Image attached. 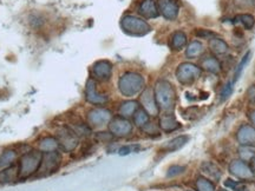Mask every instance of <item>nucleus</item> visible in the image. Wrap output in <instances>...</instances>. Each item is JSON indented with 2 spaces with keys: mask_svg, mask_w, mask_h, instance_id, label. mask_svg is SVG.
I'll return each instance as SVG.
<instances>
[{
  "mask_svg": "<svg viewBox=\"0 0 255 191\" xmlns=\"http://www.w3.org/2000/svg\"><path fill=\"white\" fill-rule=\"evenodd\" d=\"M155 99L158 109L163 111H172L176 103V93L172 84L167 80H158L155 86Z\"/></svg>",
  "mask_w": 255,
  "mask_h": 191,
  "instance_id": "f257e3e1",
  "label": "nucleus"
},
{
  "mask_svg": "<svg viewBox=\"0 0 255 191\" xmlns=\"http://www.w3.org/2000/svg\"><path fill=\"white\" fill-rule=\"evenodd\" d=\"M118 87L123 96L132 97L143 90L144 78L137 72H126L118 80Z\"/></svg>",
  "mask_w": 255,
  "mask_h": 191,
  "instance_id": "f03ea898",
  "label": "nucleus"
},
{
  "mask_svg": "<svg viewBox=\"0 0 255 191\" xmlns=\"http://www.w3.org/2000/svg\"><path fill=\"white\" fill-rule=\"evenodd\" d=\"M43 155L39 151H30L20 158L18 165V177L19 180H26L35 175L40 167Z\"/></svg>",
  "mask_w": 255,
  "mask_h": 191,
  "instance_id": "7ed1b4c3",
  "label": "nucleus"
},
{
  "mask_svg": "<svg viewBox=\"0 0 255 191\" xmlns=\"http://www.w3.org/2000/svg\"><path fill=\"white\" fill-rule=\"evenodd\" d=\"M121 27L130 36H145L151 31L150 25L142 18L136 15H124L121 20Z\"/></svg>",
  "mask_w": 255,
  "mask_h": 191,
  "instance_id": "20e7f679",
  "label": "nucleus"
},
{
  "mask_svg": "<svg viewBox=\"0 0 255 191\" xmlns=\"http://www.w3.org/2000/svg\"><path fill=\"white\" fill-rule=\"evenodd\" d=\"M201 76V68L191 63H182L176 70V78L182 85H191Z\"/></svg>",
  "mask_w": 255,
  "mask_h": 191,
  "instance_id": "39448f33",
  "label": "nucleus"
},
{
  "mask_svg": "<svg viewBox=\"0 0 255 191\" xmlns=\"http://www.w3.org/2000/svg\"><path fill=\"white\" fill-rule=\"evenodd\" d=\"M62 157L57 151L52 152H45V155H43L42 163H40V167L38 169V174L37 177H46L50 175L55 174L61 167Z\"/></svg>",
  "mask_w": 255,
  "mask_h": 191,
  "instance_id": "423d86ee",
  "label": "nucleus"
},
{
  "mask_svg": "<svg viewBox=\"0 0 255 191\" xmlns=\"http://www.w3.org/2000/svg\"><path fill=\"white\" fill-rule=\"evenodd\" d=\"M229 172L235 176L238 180L241 181H254L255 180V171L252 169L251 165L244 161H233L229 164Z\"/></svg>",
  "mask_w": 255,
  "mask_h": 191,
  "instance_id": "0eeeda50",
  "label": "nucleus"
},
{
  "mask_svg": "<svg viewBox=\"0 0 255 191\" xmlns=\"http://www.w3.org/2000/svg\"><path fill=\"white\" fill-rule=\"evenodd\" d=\"M57 139L59 146H62L66 152L72 151L78 145V136L70 127H62L61 130H58Z\"/></svg>",
  "mask_w": 255,
  "mask_h": 191,
  "instance_id": "6e6552de",
  "label": "nucleus"
},
{
  "mask_svg": "<svg viewBox=\"0 0 255 191\" xmlns=\"http://www.w3.org/2000/svg\"><path fill=\"white\" fill-rule=\"evenodd\" d=\"M109 130L113 136L127 137L128 134L131 133L132 125L129 121L121 116V117H115L109 122Z\"/></svg>",
  "mask_w": 255,
  "mask_h": 191,
  "instance_id": "1a4fd4ad",
  "label": "nucleus"
},
{
  "mask_svg": "<svg viewBox=\"0 0 255 191\" xmlns=\"http://www.w3.org/2000/svg\"><path fill=\"white\" fill-rule=\"evenodd\" d=\"M158 12L167 20H175L179 15L180 5L177 0H157Z\"/></svg>",
  "mask_w": 255,
  "mask_h": 191,
  "instance_id": "9d476101",
  "label": "nucleus"
},
{
  "mask_svg": "<svg viewBox=\"0 0 255 191\" xmlns=\"http://www.w3.org/2000/svg\"><path fill=\"white\" fill-rule=\"evenodd\" d=\"M85 97L86 101L93 105H103L108 102V97L102 95L97 91V84H96V80L92 79V78L86 83Z\"/></svg>",
  "mask_w": 255,
  "mask_h": 191,
  "instance_id": "9b49d317",
  "label": "nucleus"
},
{
  "mask_svg": "<svg viewBox=\"0 0 255 191\" xmlns=\"http://www.w3.org/2000/svg\"><path fill=\"white\" fill-rule=\"evenodd\" d=\"M113 74V65L108 61H99L95 63L92 66V77L93 79L105 81L110 79Z\"/></svg>",
  "mask_w": 255,
  "mask_h": 191,
  "instance_id": "f8f14e48",
  "label": "nucleus"
},
{
  "mask_svg": "<svg viewBox=\"0 0 255 191\" xmlns=\"http://www.w3.org/2000/svg\"><path fill=\"white\" fill-rule=\"evenodd\" d=\"M141 104L143 106V109L147 111V114L149 116H157L158 115L160 109H158L156 99H155L154 91H152L151 89H145L144 91H143L142 95H141Z\"/></svg>",
  "mask_w": 255,
  "mask_h": 191,
  "instance_id": "ddd939ff",
  "label": "nucleus"
},
{
  "mask_svg": "<svg viewBox=\"0 0 255 191\" xmlns=\"http://www.w3.org/2000/svg\"><path fill=\"white\" fill-rule=\"evenodd\" d=\"M88 121L91 127H102L111 121V112L105 109H93L89 112Z\"/></svg>",
  "mask_w": 255,
  "mask_h": 191,
  "instance_id": "4468645a",
  "label": "nucleus"
},
{
  "mask_svg": "<svg viewBox=\"0 0 255 191\" xmlns=\"http://www.w3.org/2000/svg\"><path fill=\"white\" fill-rule=\"evenodd\" d=\"M236 139L241 146H251L255 143V127L252 125L244 124L236 133Z\"/></svg>",
  "mask_w": 255,
  "mask_h": 191,
  "instance_id": "2eb2a0df",
  "label": "nucleus"
},
{
  "mask_svg": "<svg viewBox=\"0 0 255 191\" xmlns=\"http://www.w3.org/2000/svg\"><path fill=\"white\" fill-rule=\"evenodd\" d=\"M138 13L145 19H154L157 18L160 12H158L157 1L155 0H142L138 6Z\"/></svg>",
  "mask_w": 255,
  "mask_h": 191,
  "instance_id": "dca6fc26",
  "label": "nucleus"
},
{
  "mask_svg": "<svg viewBox=\"0 0 255 191\" xmlns=\"http://www.w3.org/2000/svg\"><path fill=\"white\" fill-rule=\"evenodd\" d=\"M181 127V124L177 122L175 116L173 114H167L163 115L160 120V127L162 129L164 132H172V131H175Z\"/></svg>",
  "mask_w": 255,
  "mask_h": 191,
  "instance_id": "f3484780",
  "label": "nucleus"
},
{
  "mask_svg": "<svg viewBox=\"0 0 255 191\" xmlns=\"http://www.w3.org/2000/svg\"><path fill=\"white\" fill-rule=\"evenodd\" d=\"M201 171L204 176L208 177L210 181H219L221 178V170L217 168L214 163L211 162H204L201 165Z\"/></svg>",
  "mask_w": 255,
  "mask_h": 191,
  "instance_id": "a211bd4d",
  "label": "nucleus"
},
{
  "mask_svg": "<svg viewBox=\"0 0 255 191\" xmlns=\"http://www.w3.org/2000/svg\"><path fill=\"white\" fill-rule=\"evenodd\" d=\"M200 65H201L200 67L203 68V70H206L207 72H210V73L217 74V73H220V71H221L220 62L217 61L215 57H213V56L204 57L201 61Z\"/></svg>",
  "mask_w": 255,
  "mask_h": 191,
  "instance_id": "6ab92c4d",
  "label": "nucleus"
},
{
  "mask_svg": "<svg viewBox=\"0 0 255 191\" xmlns=\"http://www.w3.org/2000/svg\"><path fill=\"white\" fill-rule=\"evenodd\" d=\"M188 140H189L188 136H179V137H176V138L169 140V142H167L166 144H164V145L162 146V150H164L166 152L177 151V150L183 148V146L188 143Z\"/></svg>",
  "mask_w": 255,
  "mask_h": 191,
  "instance_id": "aec40b11",
  "label": "nucleus"
},
{
  "mask_svg": "<svg viewBox=\"0 0 255 191\" xmlns=\"http://www.w3.org/2000/svg\"><path fill=\"white\" fill-rule=\"evenodd\" d=\"M187 45V36L182 31H176L173 33V36L170 37V48L174 51H180V50L185 49Z\"/></svg>",
  "mask_w": 255,
  "mask_h": 191,
  "instance_id": "412c9836",
  "label": "nucleus"
},
{
  "mask_svg": "<svg viewBox=\"0 0 255 191\" xmlns=\"http://www.w3.org/2000/svg\"><path fill=\"white\" fill-rule=\"evenodd\" d=\"M204 52V48L202 45V43L198 40H194L188 45V48L186 50V57L189 59H196L201 57Z\"/></svg>",
  "mask_w": 255,
  "mask_h": 191,
  "instance_id": "4be33fe9",
  "label": "nucleus"
},
{
  "mask_svg": "<svg viewBox=\"0 0 255 191\" xmlns=\"http://www.w3.org/2000/svg\"><path fill=\"white\" fill-rule=\"evenodd\" d=\"M209 49L210 51L215 55H225V53L228 52V44H227L225 40L217 38V37H214L209 40Z\"/></svg>",
  "mask_w": 255,
  "mask_h": 191,
  "instance_id": "5701e85b",
  "label": "nucleus"
},
{
  "mask_svg": "<svg viewBox=\"0 0 255 191\" xmlns=\"http://www.w3.org/2000/svg\"><path fill=\"white\" fill-rule=\"evenodd\" d=\"M18 177V167L11 165V167L6 168L5 170L0 171V183H11L14 182Z\"/></svg>",
  "mask_w": 255,
  "mask_h": 191,
  "instance_id": "b1692460",
  "label": "nucleus"
},
{
  "mask_svg": "<svg viewBox=\"0 0 255 191\" xmlns=\"http://www.w3.org/2000/svg\"><path fill=\"white\" fill-rule=\"evenodd\" d=\"M138 110V103L135 101H129L123 103L120 108V114L122 117H131V116L135 115V112Z\"/></svg>",
  "mask_w": 255,
  "mask_h": 191,
  "instance_id": "393cba45",
  "label": "nucleus"
},
{
  "mask_svg": "<svg viewBox=\"0 0 255 191\" xmlns=\"http://www.w3.org/2000/svg\"><path fill=\"white\" fill-rule=\"evenodd\" d=\"M59 143L57 138L54 137H46L39 142V149L44 152H52L58 149Z\"/></svg>",
  "mask_w": 255,
  "mask_h": 191,
  "instance_id": "a878e982",
  "label": "nucleus"
},
{
  "mask_svg": "<svg viewBox=\"0 0 255 191\" xmlns=\"http://www.w3.org/2000/svg\"><path fill=\"white\" fill-rule=\"evenodd\" d=\"M133 122L138 127H145L149 123V115L147 114V111L144 109H138L133 115Z\"/></svg>",
  "mask_w": 255,
  "mask_h": 191,
  "instance_id": "bb28decb",
  "label": "nucleus"
},
{
  "mask_svg": "<svg viewBox=\"0 0 255 191\" xmlns=\"http://www.w3.org/2000/svg\"><path fill=\"white\" fill-rule=\"evenodd\" d=\"M197 191H215V187L211 183V181L204 177H198L196 181Z\"/></svg>",
  "mask_w": 255,
  "mask_h": 191,
  "instance_id": "cd10ccee",
  "label": "nucleus"
},
{
  "mask_svg": "<svg viewBox=\"0 0 255 191\" xmlns=\"http://www.w3.org/2000/svg\"><path fill=\"white\" fill-rule=\"evenodd\" d=\"M236 21H239V23L244 25L246 30L253 29V26L255 25L254 17L251 14H239L238 17H236Z\"/></svg>",
  "mask_w": 255,
  "mask_h": 191,
  "instance_id": "c85d7f7f",
  "label": "nucleus"
},
{
  "mask_svg": "<svg viewBox=\"0 0 255 191\" xmlns=\"http://www.w3.org/2000/svg\"><path fill=\"white\" fill-rule=\"evenodd\" d=\"M15 159V152L12 151V150H7L4 153L0 155V168H4V167H8V165L12 164Z\"/></svg>",
  "mask_w": 255,
  "mask_h": 191,
  "instance_id": "c756f323",
  "label": "nucleus"
},
{
  "mask_svg": "<svg viewBox=\"0 0 255 191\" xmlns=\"http://www.w3.org/2000/svg\"><path fill=\"white\" fill-rule=\"evenodd\" d=\"M239 155H240L241 161L244 162H252V159L255 157V150L251 146H241L239 149Z\"/></svg>",
  "mask_w": 255,
  "mask_h": 191,
  "instance_id": "7c9ffc66",
  "label": "nucleus"
},
{
  "mask_svg": "<svg viewBox=\"0 0 255 191\" xmlns=\"http://www.w3.org/2000/svg\"><path fill=\"white\" fill-rule=\"evenodd\" d=\"M225 186L228 187L229 189L234 190V191H248V188L246 184L242 183V182H236L233 180H226L225 181Z\"/></svg>",
  "mask_w": 255,
  "mask_h": 191,
  "instance_id": "2f4dec72",
  "label": "nucleus"
},
{
  "mask_svg": "<svg viewBox=\"0 0 255 191\" xmlns=\"http://www.w3.org/2000/svg\"><path fill=\"white\" fill-rule=\"evenodd\" d=\"M250 58H251V52L248 51V52L246 53V55L244 56V58H242V61L240 62V64H239L238 68H236V72H235V74H234V81H236V80L239 79V78H240V76H241L242 71H244L245 66H246V65H247V63L250 62Z\"/></svg>",
  "mask_w": 255,
  "mask_h": 191,
  "instance_id": "473e14b6",
  "label": "nucleus"
},
{
  "mask_svg": "<svg viewBox=\"0 0 255 191\" xmlns=\"http://www.w3.org/2000/svg\"><path fill=\"white\" fill-rule=\"evenodd\" d=\"M139 149H141L139 148V145H126V146H122V148L118 150V153H120L121 156H126L131 152L138 151Z\"/></svg>",
  "mask_w": 255,
  "mask_h": 191,
  "instance_id": "72a5a7b5",
  "label": "nucleus"
},
{
  "mask_svg": "<svg viewBox=\"0 0 255 191\" xmlns=\"http://www.w3.org/2000/svg\"><path fill=\"white\" fill-rule=\"evenodd\" d=\"M185 170H186L185 167H180V165H173V167L169 168V170H168L167 176L168 177L177 176V175H181Z\"/></svg>",
  "mask_w": 255,
  "mask_h": 191,
  "instance_id": "f704fd0d",
  "label": "nucleus"
},
{
  "mask_svg": "<svg viewBox=\"0 0 255 191\" xmlns=\"http://www.w3.org/2000/svg\"><path fill=\"white\" fill-rule=\"evenodd\" d=\"M232 92H233V84H232V83H228V84H227V85L225 86V89L222 90V92H221L220 101H221V102L226 101V99L228 98V97L232 95Z\"/></svg>",
  "mask_w": 255,
  "mask_h": 191,
  "instance_id": "c9c22d12",
  "label": "nucleus"
},
{
  "mask_svg": "<svg viewBox=\"0 0 255 191\" xmlns=\"http://www.w3.org/2000/svg\"><path fill=\"white\" fill-rule=\"evenodd\" d=\"M196 36L200 37V38H204V39H211L216 36L215 32L209 30H196Z\"/></svg>",
  "mask_w": 255,
  "mask_h": 191,
  "instance_id": "e433bc0d",
  "label": "nucleus"
},
{
  "mask_svg": "<svg viewBox=\"0 0 255 191\" xmlns=\"http://www.w3.org/2000/svg\"><path fill=\"white\" fill-rule=\"evenodd\" d=\"M142 129L144 130L148 134H158V129L156 127H155L154 124H151V123H148L147 125H145V127H143Z\"/></svg>",
  "mask_w": 255,
  "mask_h": 191,
  "instance_id": "4c0bfd02",
  "label": "nucleus"
},
{
  "mask_svg": "<svg viewBox=\"0 0 255 191\" xmlns=\"http://www.w3.org/2000/svg\"><path fill=\"white\" fill-rule=\"evenodd\" d=\"M247 96L252 104H255V85H252L250 89H248Z\"/></svg>",
  "mask_w": 255,
  "mask_h": 191,
  "instance_id": "58836bf2",
  "label": "nucleus"
},
{
  "mask_svg": "<svg viewBox=\"0 0 255 191\" xmlns=\"http://www.w3.org/2000/svg\"><path fill=\"white\" fill-rule=\"evenodd\" d=\"M97 137L102 140H110L111 138H113V134L108 133V132H99Z\"/></svg>",
  "mask_w": 255,
  "mask_h": 191,
  "instance_id": "ea45409f",
  "label": "nucleus"
},
{
  "mask_svg": "<svg viewBox=\"0 0 255 191\" xmlns=\"http://www.w3.org/2000/svg\"><path fill=\"white\" fill-rule=\"evenodd\" d=\"M248 117H250V120H251V122H252V124H253V125H254V127H255V110L251 111L250 114H248Z\"/></svg>",
  "mask_w": 255,
  "mask_h": 191,
  "instance_id": "a19ab883",
  "label": "nucleus"
},
{
  "mask_svg": "<svg viewBox=\"0 0 255 191\" xmlns=\"http://www.w3.org/2000/svg\"><path fill=\"white\" fill-rule=\"evenodd\" d=\"M252 169L255 171V157L252 159Z\"/></svg>",
  "mask_w": 255,
  "mask_h": 191,
  "instance_id": "79ce46f5",
  "label": "nucleus"
},
{
  "mask_svg": "<svg viewBox=\"0 0 255 191\" xmlns=\"http://www.w3.org/2000/svg\"><path fill=\"white\" fill-rule=\"evenodd\" d=\"M219 191H227V190H223V189H221V190H219Z\"/></svg>",
  "mask_w": 255,
  "mask_h": 191,
  "instance_id": "37998d69",
  "label": "nucleus"
},
{
  "mask_svg": "<svg viewBox=\"0 0 255 191\" xmlns=\"http://www.w3.org/2000/svg\"><path fill=\"white\" fill-rule=\"evenodd\" d=\"M188 191H189V190H188Z\"/></svg>",
  "mask_w": 255,
  "mask_h": 191,
  "instance_id": "c03bdc74",
  "label": "nucleus"
}]
</instances>
